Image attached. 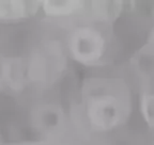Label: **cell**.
Instances as JSON below:
<instances>
[{"label": "cell", "instance_id": "obj_9", "mask_svg": "<svg viewBox=\"0 0 154 145\" xmlns=\"http://www.w3.org/2000/svg\"><path fill=\"white\" fill-rule=\"evenodd\" d=\"M144 47H146V53L149 56L154 57V27L150 32L149 37H148V41Z\"/></svg>", "mask_w": 154, "mask_h": 145}, {"label": "cell", "instance_id": "obj_7", "mask_svg": "<svg viewBox=\"0 0 154 145\" xmlns=\"http://www.w3.org/2000/svg\"><path fill=\"white\" fill-rule=\"evenodd\" d=\"M87 7L86 1L77 0H45L41 1V10L47 17L64 18L78 15Z\"/></svg>", "mask_w": 154, "mask_h": 145}, {"label": "cell", "instance_id": "obj_10", "mask_svg": "<svg viewBox=\"0 0 154 145\" xmlns=\"http://www.w3.org/2000/svg\"><path fill=\"white\" fill-rule=\"evenodd\" d=\"M3 83H2V81H1V78H0V87H1V85H2Z\"/></svg>", "mask_w": 154, "mask_h": 145}, {"label": "cell", "instance_id": "obj_3", "mask_svg": "<svg viewBox=\"0 0 154 145\" xmlns=\"http://www.w3.org/2000/svg\"><path fill=\"white\" fill-rule=\"evenodd\" d=\"M29 82L51 84L60 77L65 66V53L57 43L40 46L26 60Z\"/></svg>", "mask_w": 154, "mask_h": 145}, {"label": "cell", "instance_id": "obj_8", "mask_svg": "<svg viewBox=\"0 0 154 145\" xmlns=\"http://www.w3.org/2000/svg\"><path fill=\"white\" fill-rule=\"evenodd\" d=\"M141 113L144 121L154 127V92L144 94L141 98Z\"/></svg>", "mask_w": 154, "mask_h": 145}, {"label": "cell", "instance_id": "obj_1", "mask_svg": "<svg viewBox=\"0 0 154 145\" xmlns=\"http://www.w3.org/2000/svg\"><path fill=\"white\" fill-rule=\"evenodd\" d=\"M84 115L88 125L95 131H109L119 126L125 116L123 98L109 89L103 81V87L93 80L84 90Z\"/></svg>", "mask_w": 154, "mask_h": 145}, {"label": "cell", "instance_id": "obj_2", "mask_svg": "<svg viewBox=\"0 0 154 145\" xmlns=\"http://www.w3.org/2000/svg\"><path fill=\"white\" fill-rule=\"evenodd\" d=\"M66 53L75 62L94 66L102 62L107 50V40L102 30L92 25H78L69 32Z\"/></svg>", "mask_w": 154, "mask_h": 145}, {"label": "cell", "instance_id": "obj_11", "mask_svg": "<svg viewBox=\"0 0 154 145\" xmlns=\"http://www.w3.org/2000/svg\"><path fill=\"white\" fill-rule=\"evenodd\" d=\"M38 145H46V144H38Z\"/></svg>", "mask_w": 154, "mask_h": 145}, {"label": "cell", "instance_id": "obj_5", "mask_svg": "<svg viewBox=\"0 0 154 145\" xmlns=\"http://www.w3.org/2000/svg\"><path fill=\"white\" fill-rule=\"evenodd\" d=\"M0 78L12 91H22L29 82L26 61L20 58L5 59L0 66Z\"/></svg>", "mask_w": 154, "mask_h": 145}, {"label": "cell", "instance_id": "obj_6", "mask_svg": "<svg viewBox=\"0 0 154 145\" xmlns=\"http://www.w3.org/2000/svg\"><path fill=\"white\" fill-rule=\"evenodd\" d=\"M41 9V1H0V22H17L25 19Z\"/></svg>", "mask_w": 154, "mask_h": 145}, {"label": "cell", "instance_id": "obj_4", "mask_svg": "<svg viewBox=\"0 0 154 145\" xmlns=\"http://www.w3.org/2000/svg\"><path fill=\"white\" fill-rule=\"evenodd\" d=\"M31 123L36 131L44 135H57L65 123V114L57 105L45 104L38 106L31 113Z\"/></svg>", "mask_w": 154, "mask_h": 145}]
</instances>
